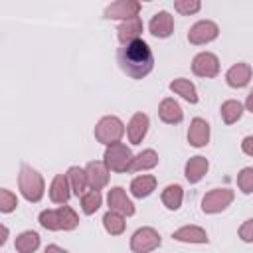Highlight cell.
Masks as SVG:
<instances>
[{
    "label": "cell",
    "instance_id": "74e56055",
    "mask_svg": "<svg viewBox=\"0 0 253 253\" xmlns=\"http://www.w3.org/2000/svg\"><path fill=\"white\" fill-rule=\"evenodd\" d=\"M8 239V227L6 225H0V245H4Z\"/></svg>",
    "mask_w": 253,
    "mask_h": 253
},
{
    "label": "cell",
    "instance_id": "8fae6325",
    "mask_svg": "<svg viewBox=\"0 0 253 253\" xmlns=\"http://www.w3.org/2000/svg\"><path fill=\"white\" fill-rule=\"evenodd\" d=\"M107 202H109V208L111 211H117L121 215H132L134 213V204L128 200L126 192L123 188H113L109 190V196H107Z\"/></svg>",
    "mask_w": 253,
    "mask_h": 253
},
{
    "label": "cell",
    "instance_id": "4dcf8cb0",
    "mask_svg": "<svg viewBox=\"0 0 253 253\" xmlns=\"http://www.w3.org/2000/svg\"><path fill=\"white\" fill-rule=\"evenodd\" d=\"M18 208V198L16 194H12L10 190H4L0 188V211L2 213H10Z\"/></svg>",
    "mask_w": 253,
    "mask_h": 253
},
{
    "label": "cell",
    "instance_id": "52a82bcc",
    "mask_svg": "<svg viewBox=\"0 0 253 253\" xmlns=\"http://www.w3.org/2000/svg\"><path fill=\"white\" fill-rule=\"evenodd\" d=\"M219 34V28L215 22L211 20H202L198 24H194L188 32V42L190 43H196V45H202V43H210L211 40H215Z\"/></svg>",
    "mask_w": 253,
    "mask_h": 253
},
{
    "label": "cell",
    "instance_id": "603a6c76",
    "mask_svg": "<svg viewBox=\"0 0 253 253\" xmlns=\"http://www.w3.org/2000/svg\"><path fill=\"white\" fill-rule=\"evenodd\" d=\"M170 91H174L176 95L184 97L188 103H198V93H196V87L190 79H184V77H178L170 83Z\"/></svg>",
    "mask_w": 253,
    "mask_h": 253
},
{
    "label": "cell",
    "instance_id": "d590c367",
    "mask_svg": "<svg viewBox=\"0 0 253 253\" xmlns=\"http://www.w3.org/2000/svg\"><path fill=\"white\" fill-rule=\"evenodd\" d=\"M243 152L249 154V156H253V136H245V140H243Z\"/></svg>",
    "mask_w": 253,
    "mask_h": 253
},
{
    "label": "cell",
    "instance_id": "7402d4cb",
    "mask_svg": "<svg viewBox=\"0 0 253 253\" xmlns=\"http://www.w3.org/2000/svg\"><path fill=\"white\" fill-rule=\"evenodd\" d=\"M208 168H210V162H208L204 156H194V158H190V160L186 162V178H188V182H192V184L200 182V180L206 176Z\"/></svg>",
    "mask_w": 253,
    "mask_h": 253
},
{
    "label": "cell",
    "instance_id": "7a4b0ae2",
    "mask_svg": "<svg viewBox=\"0 0 253 253\" xmlns=\"http://www.w3.org/2000/svg\"><path fill=\"white\" fill-rule=\"evenodd\" d=\"M20 192L28 202H40L43 196V178L28 164H22L20 176H18Z\"/></svg>",
    "mask_w": 253,
    "mask_h": 253
},
{
    "label": "cell",
    "instance_id": "5b68a950",
    "mask_svg": "<svg viewBox=\"0 0 253 253\" xmlns=\"http://www.w3.org/2000/svg\"><path fill=\"white\" fill-rule=\"evenodd\" d=\"M233 202V190L229 188H215L211 192H208L202 200V210L206 213H217L223 211L229 204Z\"/></svg>",
    "mask_w": 253,
    "mask_h": 253
},
{
    "label": "cell",
    "instance_id": "f546056e",
    "mask_svg": "<svg viewBox=\"0 0 253 253\" xmlns=\"http://www.w3.org/2000/svg\"><path fill=\"white\" fill-rule=\"evenodd\" d=\"M99 208H101V192L99 190H87L81 196V210H83V213L91 215Z\"/></svg>",
    "mask_w": 253,
    "mask_h": 253
},
{
    "label": "cell",
    "instance_id": "ffe728a7",
    "mask_svg": "<svg viewBox=\"0 0 253 253\" xmlns=\"http://www.w3.org/2000/svg\"><path fill=\"white\" fill-rule=\"evenodd\" d=\"M156 188V178L152 174H142V176H136L132 182H130V194L134 198H146L154 192Z\"/></svg>",
    "mask_w": 253,
    "mask_h": 253
},
{
    "label": "cell",
    "instance_id": "44dd1931",
    "mask_svg": "<svg viewBox=\"0 0 253 253\" xmlns=\"http://www.w3.org/2000/svg\"><path fill=\"white\" fill-rule=\"evenodd\" d=\"M156 164H158V154H156L152 148H146V150H142L140 154L132 156V160H130V166H128V170H126V172L150 170V168H154Z\"/></svg>",
    "mask_w": 253,
    "mask_h": 253
},
{
    "label": "cell",
    "instance_id": "e0dca14e",
    "mask_svg": "<svg viewBox=\"0 0 253 253\" xmlns=\"http://www.w3.org/2000/svg\"><path fill=\"white\" fill-rule=\"evenodd\" d=\"M225 79H227L229 87H235V89L245 87L251 81V65L249 63H237V65L229 67Z\"/></svg>",
    "mask_w": 253,
    "mask_h": 253
},
{
    "label": "cell",
    "instance_id": "1f68e13d",
    "mask_svg": "<svg viewBox=\"0 0 253 253\" xmlns=\"http://www.w3.org/2000/svg\"><path fill=\"white\" fill-rule=\"evenodd\" d=\"M237 186L243 194H251L253 192V168H243L239 174H237Z\"/></svg>",
    "mask_w": 253,
    "mask_h": 253
},
{
    "label": "cell",
    "instance_id": "ac0fdd59",
    "mask_svg": "<svg viewBox=\"0 0 253 253\" xmlns=\"http://www.w3.org/2000/svg\"><path fill=\"white\" fill-rule=\"evenodd\" d=\"M172 237L176 241H184V243H208V233L198 225H184V227L176 229Z\"/></svg>",
    "mask_w": 253,
    "mask_h": 253
},
{
    "label": "cell",
    "instance_id": "836d02e7",
    "mask_svg": "<svg viewBox=\"0 0 253 253\" xmlns=\"http://www.w3.org/2000/svg\"><path fill=\"white\" fill-rule=\"evenodd\" d=\"M174 8H176L180 14L190 16V14H196V12L202 8V4H200L198 0H176V2H174Z\"/></svg>",
    "mask_w": 253,
    "mask_h": 253
},
{
    "label": "cell",
    "instance_id": "8d00e7d4",
    "mask_svg": "<svg viewBox=\"0 0 253 253\" xmlns=\"http://www.w3.org/2000/svg\"><path fill=\"white\" fill-rule=\"evenodd\" d=\"M45 253H67L63 247H59V245H47L45 247Z\"/></svg>",
    "mask_w": 253,
    "mask_h": 253
},
{
    "label": "cell",
    "instance_id": "9a60e30c",
    "mask_svg": "<svg viewBox=\"0 0 253 253\" xmlns=\"http://www.w3.org/2000/svg\"><path fill=\"white\" fill-rule=\"evenodd\" d=\"M71 196V188H69V182H67V176L65 174H57L53 180H51V186H49V198L53 204H67Z\"/></svg>",
    "mask_w": 253,
    "mask_h": 253
},
{
    "label": "cell",
    "instance_id": "5bb4252c",
    "mask_svg": "<svg viewBox=\"0 0 253 253\" xmlns=\"http://www.w3.org/2000/svg\"><path fill=\"white\" fill-rule=\"evenodd\" d=\"M148 30L156 38H168L174 32V20H172V16L168 12L162 10V12H158V14L152 16V20L148 24Z\"/></svg>",
    "mask_w": 253,
    "mask_h": 253
},
{
    "label": "cell",
    "instance_id": "8992f818",
    "mask_svg": "<svg viewBox=\"0 0 253 253\" xmlns=\"http://www.w3.org/2000/svg\"><path fill=\"white\" fill-rule=\"evenodd\" d=\"M156 247H160V235L152 227H140L130 237V249L134 253H150Z\"/></svg>",
    "mask_w": 253,
    "mask_h": 253
},
{
    "label": "cell",
    "instance_id": "4316f807",
    "mask_svg": "<svg viewBox=\"0 0 253 253\" xmlns=\"http://www.w3.org/2000/svg\"><path fill=\"white\" fill-rule=\"evenodd\" d=\"M55 213H57V219H59V229L69 231V229H75L79 225V217L69 206H59L55 210Z\"/></svg>",
    "mask_w": 253,
    "mask_h": 253
},
{
    "label": "cell",
    "instance_id": "d4e9b609",
    "mask_svg": "<svg viewBox=\"0 0 253 253\" xmlns=\"http://www.w3.org/2000/svg\"><path fill=\"white\" fill-rule=\"evenodd\" d=\"M182 200H184V192H182V186L178 184H170L162 190V204L168 208V210H178L182 206Z\"/></svg>",
    "mask_w": 253,
    "mask_h": 253
},
{
    "label": "cell",
    "instance_id": "9c48e42d",
    "mask_svg": "<svg viewBox=\"0 0 253 253\" xmlns=\"http://www.w3.org/2000/svg\"><path fill=\"white\" fill-rule=\"evenodd\" d=\"M192 71L200 77H215L219 73V59L210 51H202L194 57Z\"/></svg>",
    "mask_w": 253,
    "mask_h": 253
},
{
    "label": "cell",
    "instance_id": "2e32d148",
    "mask_svg": "<svg viewBox=\"0 0 253 253\" xmlns=\"http://www.w3.org/2000/svg\"><path fill=\"white\" fill-rule=\"evenodd\" d=\"M140 32H142V20H140L138 16H134V18H130V20H125V22L119 26V42H121L123 45H126V43L138 40Z\"/></svg>",
    "mask_w": 253,
    "mask_h": 253
},
{
    "label": "cell",
    "instance_id": "3957f363",
    "mask_svg": "<svg viewBox=\"0 0 253 253\" xmlns=\"http://www.w3.org/2000/svg\"><path fill=\"white\" fill-rule=\"evenodd\" d=\"M125 134V125L119 117H103L95 126V138L103 144H115Z\"/></svg>",
    "mask_w": 253,
    "mask_h": 253
},
{
    "label": "cell",
    "instance_id": "277c9868",
    "mask_svg": "<svg viewBox=\"0 0 253 253\" xmlns=\"http://www.w3.org/2000/svg\"><path fill=\"white\" fill-rule=\"evenodd\" d=\"M130 160H132V152L123 142L109 144L105 150V166L113 172H126L130 166Z\"/></svg>",
    "mask_w": 253,
    "mask_h": 253
},
{
    "label": "cell",
    "instance_id": "e575fe53",
    "mask_svg": "<svg viewBox=\"0 0 253 253\" xmlns=\"http://www.w3.org/2000/svg\"><path fill=\"white\" fill-rule=\"evenodd\" d=\"M239 235H241V239L243 241H253V219H247L243 225H241V229H239Z\"/></svg>",
    "mask_w": 253,
    "mask_h": 253
},
{
    "label": "cell",
    "instance_id": "ba28073f",
    "mask_svg": "<svg viewBox=\"0 0 253 253\" xmlns=\"http://www.w3.org/2000/svg\"><path fill=\"white\" fill-rule=\"evenodd\" d=\"M138 12H140V2H136V0H119V2H113L111 6L105 8V18L130 20V18L138 16Z\"/></svg>",
    "mask_w": 253,
    "mask_h": 253
},
{
    "label": "cell",
    "instance_id": "d6a6232c",
    "mask_svg": "<svg viewBox=\"0 0 253 253\" xmlns=\"http://www.w3.org/2000/svg\"><path fill=\"white\" fill-rule=\"evenodd\" d=\"M40 223H42V227H45L49 231H57L59 229V219H57L55 210H43L40 213Z\"/></svg>",
    "mask_w": 253,
    "mask_h": 253
},
{
    "label": "cell",
    "instance_id": "30bf717a",
    "mask_svg": "<svg viewBox=\"0 0 253 253\" xmlns=\"http://www.w3.org/2000/svg\"><path fill=\"white\" fill-rule=\"evenodd\" d=\"M85 174H87V186L91 190H101L109 182V168L105 166V162H99V160L89 162L85 168Z\"/></svg>",
    "mask_w": 253,
    "mask_h": 253
},
{
    "label": "cell",
    "instance_id": "cb8c5ba5",
    "mask_svg": "<svg viewBox=\"0 0 253 253\" xmlns=\"http://www.w3.org/2000/svg\"><path fill=\"white\" fill-rule=\"evenodd\" d=\"M65 176H67L69 188L75 192V196H83L85 188H87V174H85V170L79 168V166H71Z\"/></svg>",
    "mask_w": 253,
    "mask_h": 253
},
{
    "label": "cell",
    "instance_id": "83f0119b",
    "mask_svg": "<svg viewBox=\"0 0 253 253\" xmlns=\"http://www.w3.org/2000/svg\"><path fill=\"white\" fill-rule=\"evenodd\" d=\"M103 225H105V229H107V233H111V235H121L123 231H125V215H121V213H117V211H107L105 215H103Z\"/></svg>",
    "mask_w": 253,
    "mask_h": 253
},
{
    "label": "cell",
    "instance_id": "d6986e66",
    "mask_svg": "<svg viewBox=\"0 0 253 253\" xmlns=\"http://www.w3.org/2000/svg\"><path fill=\"white\" fill-rule=\"evenodd\" d=\"M158 115H160V119H162L164 123H168V125H178V123L182 121V117H184L180 105H178L174 99H170V97L162 99V103H160V107H158Z\"/></svg>",
    "mask_w": 253,
    "mask_h": 253
},
{
    "label": "cell",
    "instance_id": "484cf974",
    "mask_svg": "<svg viewBox=\"0 0 253 253\" xmlns=\"http://www.w3.org/2000/svg\"><path fill=\"white\" fill-rule=\"evenodd\" d=\"M40 247V235L36 231H24L16 237V251L18 253H34Z\"/></svg>",
    "mask_w": 253,
    "mask_h": 253
},
{
    "label": "cell",
    "instance_id": "f1b7e54d",
    "mask_svg": "<svg viewBox=\"0 0 253 253\" xmlns=\"http://www.w3.org/2000/svg\"><path fill=\"white\" fill-rule=\"evenodd\" d=\"M243 115V105L239 101H225L221 105V119L225 125H233Z\"/></svg>",
    "mask_w": 253,
    "mask_h": 253
},
{
    "label": "cell",
    "instance_id": "7c38bea8",
    "mask_svg": "<svg viewBox=\"0 0 253 253\" xmlns=\"http://www.w3.org/2000/svg\"><path fill=\"white\" fill-rule=\"evenodd\" d=\"M148 117L144 113H134L132 119L128 121V126H126V134H128V140L130 144H140L142 138L146 136L148 132Z\"/></svg>",
    "mask_w": 253,
    "mask_h": 253
},
{
    "label": "cell",
    "instance_id": "6da1fadb",
    "mask_svg": "<svg viewBox=\"0 0 253 253\" xmlns=\"http://www.w3.org/2000/svg\"><path fill=\"white\" fill-rule=\"evenodd\" d=\"M119 67L130 77V79H142L152 71L154 57L144 40H134L126 45H123L117 53Z\"/></svg>",
    "mask_w": 253,
    "mask_h": 253
},
{
    "label": "cell",
    "instance_id": "4fadbf2b",
    "mask_svg": "<svg viewBox=\"0 0 253 253\" xmlns=\"http://www.w3.org/2000/svg\"><path fill=\"white\" fill-rule=\"evenodd\" d=\"M208 140H210V125H208L204 119L196 117V119L190 123V128H188V142H190L192 146L200 148V146H206Z\"/></svg>",
    "mask_w": 253,
    "mask_h": 253
}]
</instances>
